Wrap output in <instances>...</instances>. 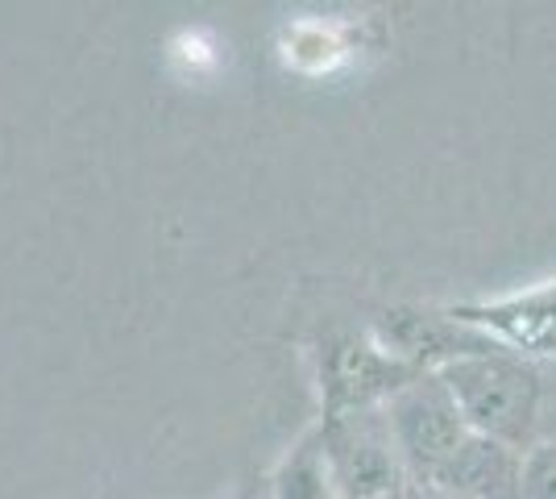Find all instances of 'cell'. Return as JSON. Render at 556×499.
I'll return each mask as SVG.
<instances>
[{
  "label": "cell",
  "mask_w": 556,
  "mask_h": 499,
  "mask_svg": "<svg viewBox=\"0 0 556 499\" xmlns=\"http://www.w3.org/2000/svg\"><path fill=\"white\" fill-rule=\"evenodd\" d=\"M478 437L528 453L556 433V366L490 346L437 371Z\"/></svg>",
  "instance_id": "1"
},
{
  "label": "cell",
  "mask_w": 556,
  "mask_h": 499,
  "mask_svg": "<svg viewBox=\"0 0 556 499\" xmlns=\"http://www.w3.org/2000/svg\"><path fill=\"white\" fill-rule=\"evenodd\" d=\"M328 471L341 499H387L407 487V471L399 462L387 408H362L341 416H320Z\"/></svg>",
  "instance_id": "3"
},
{
  "label": "cell",
  "mask_w": 556,
  "mask_h": 499,
  "mask_svg": "<svg viewBox=\"0 0 556 499\" xmlns=\"http://www.w3.org/2000/svg\"><path fill=\"white\" fill-rule=\"evenodd\" d=\"M416 375L407 362L387 354L370 333H337L328 337L320 362H316V387H320V416L362 412V408H387Z\"/></svg>",
  "instance_id": "4"
},
{
  "label": "cell",
  "mask_w": 556,
  "mask_h": 499,
  "mask_svg": "<svg viewBox=\"0 0 556 499\" xmlns=\"http://www.w3.org/2000/svg\"><path fill=\"white\" fill-rule=\"evenodd\" d=\"M387 421H391L394 450H399V462H403L412 487H428L469 437L462 408L437 371L416 375L399 396H391Z\"/></svg>",
  "instance_id": "2"
},
{
  "label": "cell",
  "mask_w": 556,
  "mask_h": 499,
  "mask_svg": "<svg viewBox=\"0 0 556 499\" xmlns=\"http://www.w3.org/2000/svg\"><path fill=\"white\" fill-rule=\"evenodd\" d=\"M448 312L510 354L556 366V279L510 291V296L462 300V304H448Z\"/></svg>",
  "instance_id": "5"
},
{
  "label": "cell",
  "mask_w": 556,
  "mask_h": 499,
  "mask_svg": "<svg viewBox=\"0 0 556 499\" xmlns=\"http://www.w3.org/2000/svg\"><path fill=\"white\" fill-rule=\"evenodd\" d=\"M270 499H341L328 471V453L320 425H312L291 450L282 453L270 478Z\"/></svg>",
  "instance_id": "8"
},
{
  "label": "cell",
  "mask_w": 556,
  "mask_h": 499,
  "mask_svg": "<svg viewBox=\"0 0 556 499\" xmlns=\"http://www.w3.org/2000/svg\"><path fill=\"white\" fill-rule=\"evenodd\" d=\"M387 499H416V487H412V483H407V487H403V491H394V496H387Z\"/></svg>",
  "instance_id": "11"
},
{
  "label": "cell",
  "mask_w": 556,
  "mask_h": 499,
  "mask_svg": "<svg viewBox=\"0 0 556 499\" xmlns=\"http://www.w3.org/2000/svg\"><path fill=\"white\" fill-rule=\"evenodd\" d=\"M416 499H465V496H453V491H437V487H416Z\"/></svg>",
  "instance_id": "10"
},
{
  "label": "cell",
  "mask_w": 556,
  "mask_h": 499,
  "mask_svg": "<svg viewBox=\"0 0 556 499\" xmlns=\"http://www.w3.org/2000/svg\"><path fill=\"white\" fill-rule=\"evenodd\" d=\"M370 337L416 371H444L448 362L469 354H482L494 341L457 321L448 304L444 309H419V304H394L374 316Z\"/></svg>",
  "instance_id": "6"
},
{
  "label": "cell",
  "mask_w": 556,
  "mask_h": 499,
  "mask_svg": "<svg viewBox=\"0 0 556 499\" xmlns=\"http://www.w3.org/2000/svg\"><path fill=\"white\" fill-rule=\"evenodd\" d=\"M523 499H556V433L523 453Z\"/></svg>",
  "instance_id": "9"
},
{
  "label": "cell",
  "mask_w": 556,
  "mask_h": 499,
  "mask_svg": "<svg viewBox=\"0 0 556 499\" xmlns=\"http://www.w3.org/2000/svg\"><path fill=\"white\" fill-rule=\"evenodd\" d=\"M428 487L465 499H523V453L469 433Z\"/></svg>",
  "instance_id": "7"
}]
</instances>
